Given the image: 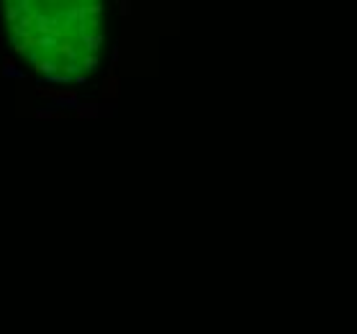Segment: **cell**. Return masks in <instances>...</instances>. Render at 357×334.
<instances>
[{"label": "cell", "instance_id": "obj_1", "mask_svg": "<svg viewBox=\"0 0 357 334\" xmlns=\"http://www.w3.org/2000/svg\"><path fill=\"white\" fill-rule=\"evenodd\" d=\"M10 50L52 85L85 82L100 67L114 0H0Z\"/></svg>", "mask_w": 357, "mask_h": 334}]
</instances>
